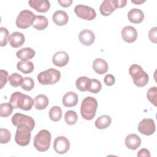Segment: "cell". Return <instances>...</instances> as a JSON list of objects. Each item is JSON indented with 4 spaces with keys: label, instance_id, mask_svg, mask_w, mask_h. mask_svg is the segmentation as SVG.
Returning <instances> with one entry per match:
<instances>
[{
    "label": "cell",
    "instance_id": "cell-8",
    "mask_svg": "<svg viewBox=\"0 0 157 157\" xmlns=\"http://www.w3.org/2000/svg\"><path fill=\"white\" fill-rule=\"evenodd\" d=\"M74 12L79 18L85 20H92L95 18L96 13L95 10L85 5H77L74 8Z\"/></svg>",
    "mask_w": 157,
    "mask_h": 157
},
{
    "label": "cell",
    "instance_id": "cell-2",
    "mask_svg": "<svg viewBox=\"0 0 157 157\" xmlns=\"http://www.w3.org/2000/svg\"><path fill=\"white\" fill-rule=\"evenodd\" d=\"M98 107L97 100L91 96L83 99L80 107V113L83 118L86 120H92L96 115Z\"/></svg>",
    "mask_w": 157,
    "mask_h": 157
},
{
    "label": "cell",
    "instance_id": "cell-28",
    "mask_svg": "<svg viewBox=\"0 0 157 157\" xmlns=\"http://www.w3.org/2000/svg\"><path fill=\"white\" fill-rule=\"evenodd\" d=\"M90 78L87 77H80L77 79L75 82L76 88L80 91H86L90 84Z\"/></svg>",
    "mask_w": 157,
    "mask_h": 157
},
{
    "label": "cell",
    "instance_id": "cell-1",
    "mask_svg": "<svg viewBox=\"0 0 157 157\" xmlns=\"http://www.w3.org/2000/svg\"><path fill=\"white\" fill-rule=\"evenodd\" d=\"M9 102L13 108H19L23 110H31L34 104V101L31 96L19 91L14 92L11 94Z\"/></svg>",
    "mask_w": 157,
    "mask_h": 157
},
{
    "label": "cell",
    "instance_id": "cell-34",
    "mask_svg": "<svg viewBox=\"0 0 157 157\" xmlns=\"http://www.w3.org/2000/svg\"><path fill=\"white\" fill-rule=\"evenodd\" d=\"M147 97L148 101L155 106H156L157 103V88L156 86L149 88L147 93Z\"/></svg>",
    "mask_w": 157,
    "mask_h": 157
},
{
    "label": "cell",
    "instance_id": "cell-36",
    "mask_svg": "<svg viewBox=\"0 0 157 157\" xmlns=\"http://www.w3.org/2000/svg\"><path fill=\"white\" fill-rule=\"evenodd\" d=\"M11 139L10 132L5 128L0 129V143L7 144L8 143Z\"/></svg>",
    "mask_w": 157,
    "mask_h": 157
},
{
    "label": "cell",
    "instance_id": "cell-22",
    "mask_svg": "<svg viewBox=\"0 0 157 157\" xmlns=\"http://www.w3.org/2000/svg\"><path fill=\"white\" fill-rule=\"evenodd\" d=\"M53 21L58 26H64L66 25L69 20L67 13L63 10L56 11L52 16Z\"/></svg>",
    "mask_w": 157,
    "mask_h": 157
},
{
    "label": "cell",
    "instance_id": "cell-29",
    "mask_svg": "<svg viewBox=\"0 0 157 157\" xmlns=\"http://www.w3.org/2000/svg\"><path fill=\"white\" fill-rule=\"evenodd\" d=\"M48 115L52 121H58L61 118L62 110L58 106H53L49 110Z\"/></svg>",
    "mask_w": 157,
    "mask_h": 157
},
{
    "label": "cell",
    "instance_id": "cell-5",
    "mask_svg": "<svg viewBox=\"0 0 157 157\" xmlns=\"http://www.w3.org/2000/svg\"><path fill=\"white\" fill-rule=\"evenodd\" d=\"M17 127L15 135V142L20 146H26L30 142L32 129L28 124L24 123L20 124Z\"/></svg>",
    "mask_w": 157,
    "mask_h": 157
},
{
    "label": "cell",
    "instance_id": "cell-20",
    "mask_svg": "<svg viewBox=\"0 0 157 157\" xmlns=\"http://www.w3.org/2000/svg\"><path fill=\"white\" fill-rule=\"evenodd\" d=\"M128 18L132 23H140L144 20V13L139 9H132L128 13Z\"/></svg>",
    "mask_w": 157,
    "mask_h": 157
},
{
    "label": "cell",
    "instance_id": "cell-14",
    "mask_svg": "<svg viewBox=\"0 0 157 157\" xmlns=\"http://www.w3.org/2000/svg\"><path fill=\"white\" fill-rule=\"evenodd\" d=\"M29 5L38 12H47L50 7V3L48 0H30Z\"/></svg>",
    "mask_w": 157,
    "mask_h": 157
},
{
    "label": "cell",
    "instance_id": "cell-24",
    "mask_svg": "<svg viewBox=\"0 0 157 157\" xmlns=\"http://www.w3.org/2000/svg\"><path fill=\"white\" fill-rule=\"evenodd\" d=\"M112 123L111 117L107 115H103L98 117L95 121V126L99 129H105L109 127Z\"/></svg>",
    "mask_w": 157,
    "mask_h": 157
},
{
    "label": "cell",
    "instance_id": "cell-13",
    "mask_svg": "<svg viewBox=\"0 0 157 157\" xmlns=\"http://www.w3.org/2000/svg\"><path fill=\"white\" fill-rule=\"evenodd\" d=\"M123 39L128 43H132L137 39V32L135 28L131 26L124 27L121 32Z\"/></svg>",
    "mask_w": 157,
    "mask_h": 157
},
{
    "label": "cell",
    "instance_id": "cell-4",
    "mask_svg": "<svg viewBox=\"0 0 157 157\" xmlns=\"http://www.w3.org/2000/svg\"><path fill=\"white\" fill-rule=\"evenodd\" d=\"M51 139L50 132L46 129H42L34 137L33 145L37 151H45L50 146Z\"/></svg>",
    "mask_w": 157,
    "mask_h": 157
},
{
    "label": "cell",
    "instance_id": "cell-39",
    "mask_svg": "<svg viewBox=\"0 0 157 157\" xmlns=\"http://www.w3.org/2000/svg\"><path fill=\"white\" fill-rule=\"evenodd\" d=\"M148 38L154 44L157 43V28L153 27L148 32Z\"/></svg>",
    "mask_w": 157,
    "mask_h": 157
},
{
    "label": "cell",
    "instance_id": "cell-6",
    "mask_svg": "<svg viewBox=\"0 0 157 157\" xmlns=\"http://www.w3.org/2000/svg\"><path fill=\"white\" fill-rule=\"evenodd\" d=\"M61 78V73L59 71L50 68L40 72L37 75V80L44 85H53L57 83Z\"/></svg>",
    "mask_w": 157,
    "mask_h": 157
},
{
    "label": "cell",
    "instance_id": "cell-43",
    "mask_svg": "<svg viewBox=\"0 0 157 157\" xmlns=\"http://www.w3.org/2000/svg\"><path fill=\"white\" fill-rule=\"evenodd\" d=\"M145 1H142V0H131V2H132V3H134V4H142V3H144V2H145Z\"/></svg>",
    "mask_w": 157,
    "mask_h": 157
},
{
    "label": "cell",
    "instance_id": "cell-12",
    "mask_svg": "<svg viewBox=\"0 0 157 157\" xmlns=\"http://www.w3.org/2000/svg\"><path fill=\"white\" fill-rule=\"evenodd\" d=\"M118 0H105L99 7L101 13L103 16L110 15L116 9L118 8Z\"/></svg>",
    "mask_w": 157,
    "mask_h": 157
},
{
    "label": "cell",
    "instance_id": "cell-18",
    "mask_svg": "<svg viewBox=\"0 0 157 157\" xmlns=\"http://www.w3.org/2000/svg\"><path fill=\"white\" fill-rule=\"evenodd\" d=\"M141 144V139L139 136L136 134H130L128 135L125 139V145L126 147L130 150H135L140 147Z\"/></svg>",
    "mask_w": 157,
    "mask_h": 157
},
{
    "label": "cell",
    "instance_id": "cell-26",
    "mask_svg": "<svg viewBox=\"0 0 157 157\" xmlns=\"http://www.w3.org/2000/svg\"><path fill=\"white\" fill-rule=\"evenodd\" d=\"M48 19L42 15H37L36 16L33 26L37 30H43L48 26Z\"/></svg>",
    "mask_w": 157,
    "mask_h": 157
},
{
    "label": "cell",
    "instance_id": "cell-38",
    "mask_svg": "<svg viewBox=\"0 0 157 157\" xmlns=\"http://www.w3.org/2000/svg\"><path fill=\"white\" fill-rule=\"evenodd\" d=\"M8 72L3 69L0 70V89H2L9 80Z\"/></svg>",
    "mask_w": 157,
    "mask_h": 157
},
{
    "label": "cell",
    "instance_id": "cell-17",
    "mask_svg": "<svg viewBox=\"0 0 157 157\" xmlns=\"http://www.w3.org/2000/svg\"><path fill=\"white\" fill-rule=\"evenodd\" d=\"M78 39L82 44L88 46L93 44L94 42L95 35L92 31L86 29L80 31Z\"/></svg>",
    "mask_w": 157,
    "mask_h": 157
},
{
    "label": "cell",
    "instance_id": "cell-21",
    "mask_svg": "<svg viewBox=\"0 0 157 157\" xmlns=\"http://www.w3.org/2000/svg\"><path fill=\"white\" fill-rule=\"evenodd\" d=\"M93 70L98 74H104L107 72L109 69L107 63L102 58H96L93 62Z\"/></svg>",
    "mask_w": 157,
    "mask_h": 157
},
{
    "label": "cell",
    "instance_id": "cell-41",
    "mask_svg": "<svg viewBox=\"0 0 157 157\" xmlns=\"http://www.w3.org/2000/svg\"><path fill=\"white\" fill-rule=\"evenodd\" d=\"M137 156H146V157H150V153L148 150L147 148H142L140 149L137 153Z\"/></svg>",
    "mask_w": 157,
    "mask_h": 157
},
{
    "label": "cell",
    "instance_id": "cell-16",
    "mask_svg": "<svg viewBox=\"0 0 157 157\" xmlns=\"http://www.w3.org/2000/svg\"><path fill=\"white\" fill-rule=\"evenodd\" d=\"M69 60L68 54L64 51H59L55 53L52 57L53 63L58 67L66 66Z\"/></svg>",
    "mask_w": 157,
    "mask_h": 157
},
{
    "label": "cell",
    "instance_id": "cell-27",
    "mask_svg": "<svg viewBox=\"0 0 157 157\" xmlns=\"http://www.w3.org/2000/svg\"><path fill=\"white\" fill-rule=\"evenodd\" d=\"M17 68L23 74H30L34 70V64L31 61H19L17 64Z\"/></svg>",
    "mask_w": 157,
    "mask_h": 157
},
{
    "label": "cell",
    "instance_id": "cell-25",
    "mask_svg": "<svg viewBox=\"0 0 157 157\" xmlns=\"http://www.w3.org/2000/svg\"><path fill=\"white\" fill-rule=\"evenodd\" d=\"M48 104V99L45 94H39L34 98V105L36 109H45Z\"/></svg>",
    "mask_w": 157,
    "mask_h": 157
},
{
    "label": "cell",
    "instance_id": "cell-42",
    "mask_svg": "<svg viewBox=\"0 0 157 157\" xmlns=\"http://www.w3.org/2000/svg\"><path fill=\"white\" fill-rule=\"evenodd\" d=\"M58 2L62 7H67L71 5V4L72 3V0H58Z\"/></svg>",
    "mask_w": 157,
    "mask_h": 157
},
{
    "label": "cell",
    "instance_id": "cell-32",
    "mask_svg": "<svg viewBox=\"0 0 157 157\" xmlns=\"http://www.w3.org/2000/svg\"><path fill=\"white\" fill-rule=\"evenodd\" d=\"M23 80L22 76L17 73H13L9 77V82L11 86L18 87L21 85Z\"/></svg>",
    "mask_w": 157,
    "mask_h": 157
},
{
    "label": "cell",
    "instance_id": "cell-23",
    "mask_svg": "<svg viewBox=\"0 0 157 157\" xmlns=\"http://www.w3.org/2000/svg\"><path fill=\"white\" fill-rule=\"evenodd\" d=\"M16 56L22 61H27L35 56V51L31 48L25 47L17 51Z\"/></svg>",
    "mask_w": 157,
    "mask_h": 157
},
{
    "label": "cell",
    "instance_id": "cell-19",
    "mask_svg": "<svg viewBox=\"0 0 157 157\" xmlns=\"http://www.w3.org/2000/svg\"><path fill=\"white\" fill-rule=\"evenodd\" d=\"M78 100V96L75 93L69 91L63 96L62 102L64 106L66 107H72L77 104Z\"/></svg>",
    "mask_w": 157,
    "mask_h": 157
},
{
    "label": "cell",
    "instance_id": "cell-3",
    "mask_svg": "<svg viewBox=\"0 0 157 157\" xmlns=\"http://www.w3.org/2000/svg\"><path fill=\"white\" fill-rule=\"evenodd\" d=\"M129 73L136 86L143 87L148 83L149 80L148 75L143 70L140 66L136 64L131 65L129 69Z\"/></svg>",
    "mask_w": 157,
    "mask_h": 157
},
{
    "label": "cell",
    "instance_id": "cell-35",
    "mask_svg": "<svg viewBox=\"0 0 157 157\" xmlns=\"http://www.w3.org/2000/svg\"><path fill=\"white\" fill-rule=\"evenodd\" d=\"M21 86V88L25 91H31L34 88V82L31 77H26L23 78V80Z\"/></svg>",
    "mask_w": 157,
    "mask_h": 157
},
{
    "label": "cell",
    "instance_id": "cell-33",
    "mask_svg": "<svg viewBox=\"0 0 157 157\" xmlns=\"http://www.w3.org/2000/svg\"><path fill=\"white\" fill-rule=\"evenodd\" d=\"M78 120V117L75 111L68 110L64 115L65 122L69 125H73L76 123Z\"/></svg>",
    "mask_w": 157,
    "mask_h": 157
},
{
    "label": "cell",
    "instance_id": "cell-37",
    "mask_svg": "<svg viewBox=\"0 0 157 157\" xmlns=\"http://www.w3.org/2000/svg\"><path fill=\"white\" fill-rule=\"evenodd\" d=\"M0 39H1V42H0V45L1 47H4L6 46L7 45V40H8V38H9V31L8 30L4 28V27H1L0 28Z\"/></svg>",
    "mask_w": 157,
    "mask_h": 157
},
{
    "label": "cell",
    "instance_id": "cell-11",
    "mask_svg": "<svg viewBox=\"0 0 157 157\" xmlns=\"http://www.w3.org/2000/svg\"><path fill=\"white\" fill-rule=\"evenodd\" d=\"M12 123L15 126H17L20 124H26L32 130H33L35 126V121L31 117L20 113H16L13 115L12 117Z\"/></svg>",
    "mask_w": 157,
    "mask_h": 157
},
{
    "label": "cell",
    "instance_id": "cell-10",
    "mask_svg": "<svg viewBox=\"0 0 157 157\" xmlns=\"http://www.w3.org/2000/svg\"><path fill=\"white\" fill-rule=\"evenodd\" d=\"M70 148V142L64 136L57 137L53 142L54 150L58 154L66 153Z\"/></svg>",
    "mask_w": 157,
    "mask_h": 157
},
{
    "label": "cell",
    "instance_id": "cell-9",
    "mask_svg": "<svg viewBox=\"0 0 157 157\" xmlns=\"http://www.w3.org/2000/svg\"><path fill=\"white\" fill-rule=\"evenodd\" d=\"M155 124L154 121L151 118H144L141 120L138 126V131L140 133L150 136L155 131Z\"/></svg>",
    "mask_w": 157,
    "mask_h": 157
},
{
    "label": "cell",
    "instance_id": "cell-30",
    "mask_svg": "<svg viewBox=\"0 0 157 157\" xmlns=\"http://www.w3.org/2000/svg\"><path fill=\"white\" fill-rule=\"evenodd\" d=\"M13 107L10 102L2 103L0 105V116L1 117H7L10 116L13 111Z\"/></svg>",
    "mask_w": 157,
    "mask_h": 157
},
{
    "label": "cell",
    "instance_id": "cell-15",
    "mask_svg": "<svg viewBox=\"0 0 157 157\" xmlns=\"http://www.w3.org/2000/svg\"><path fill=\"white\" fill-rule=\"evenodd\" d=\"M8 41L11 47L18 48L23 45L25 41V37L24 34L21 33L13 32L9 36Z\"/></svg>",
    "mask_w": 157,
    "mask_h": 157
},
{
    "label": "cell",
    "instance_id": "cell-7",
    "mask_svg": "<svg viewBox=\"0 0 157 157\" xmlns=\"http://www.w3.org/2000/svg\"><path fill=\"white\" fill-rule=\"evenodd\" d=\"M36 15L29 10H23L18 14L16 19V25L21 29H26L33 24L35 20Z\"/></svg>",
    "mask_w": 157,
    "mask_h": 157
},
{
    "label": "cell",
    "instance_id": "cell-40",
    "mask_svg": "<svg viewBox=\"0 0 157 157\" xmlns=\"http://www.w3.org/2000/svg\"><path fill=\"white\" fill-rule=\"evenodd\" d=\"M104 82L107 86H112L115 83V77L112 74H107L104 77Z\"/></svg>",
    "mask_w": 157,
    "mask_h": 157
},
{
    "label": "cell",
    "instance_id": "cell-31",
    "mask_svg": "<svg viewBox=\"0 0 157 157\" xmlns=\"http://www.w3.org/2000/svg\"><path fill=\"white\" fill-rule=\"evenodd\" d=\"M101 88H102V85L99 80L95 78L90 79L89 86L88 88V91L89 92L94 93V94L98 93L101 91Z\"/></svg>",
    "mask_w": 157,
    "mask_h": 157
}]
</instances>
